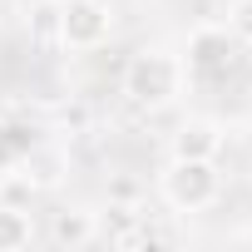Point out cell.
Returning a JSON list of instances; mask_svg holds the SVG:
<instances>
[{
    "instance_id": "7c38bea8",
    "label": "cell",
    "mask_w": 252,
    "mask_h": 252,
    "mask_svg": "<svg viewBox=\"0 0 252 252\" xmlns=\"http://www.w3.org/2000/svg\"><path fill=\"white\" fill-rule=\"evenodd\" d=\"M50 5H64V0H50Z\"/></svg>"
},
{
    "instance_id": "7a4b0ae2",
    "label": "cell",
    "mask_w": 252,
    "mask_h": 252,
    "mask_svg": "<svg viewBox=\"0 0 252 252\" xmlns=\"http://www.w3.org/2000/svg\"><path fill=\"white\" fill-rule=\"evenodd\" d=\"M222 168L218 158H168L158 173V198L173 213H208L222 198Z\"/></svg>"
},
{
    "instance_id": "ba28073f",
    "label": "cell",
    "mask_w": 252,
    "mask_h": 252,
    "mask_svg": "<svg viewBox=\"0 0 252 252\" xmlns=\"http://www.w3.org/2000/svg\"><path fill=\"white\" fill-rule=\"evenodd\" d=\"M30 242H35V218H30V208L0 198V252H25Z\"/></svg>"
},
{
    "instance_id": "6da1fadb",
    "label": "cell",
    "mask_w": 252,
    "mask_h": 252,
    "mask_svg": "<svg viewBox=\"0 0 252 252\" xmlns=\"http://www.w3.org/2000/svg\"><path fill=\"white\" fill-rule=\"evenodd\" d=\"M124 99L144 114H158V109H173L183 94H188V69H183V55L173 45H144L129 55L124 64V79H119Z\"/></svg>"
},
{
    "instance_id": "5b68a950",
    "label": "cell",
    "mask_w": 252,
    "mask_h": 252,
    "mask_svg": "<svg viewBox=\"0 0 252 252\" xmlns=\"http://www.w3.org/2000/svg\"><path fill=\"white\" fill-rule=\"evenodd\" d=\"M50 247H60V252H79V247H94L99 237H104V222H99V208H89V203H64V208H55L50 213Z\"/></svg>"
},
{
    "instance_id": "30bf717a",
    "label": "cell",
    "mask_w": 252,
    "mask_h": 252,
    "mask_svg": "<svg viewBox=\"0 0 252 252\" xmlns=\"http://www.w3.org/2000/svg\"><path fill=\"white\" fill-rule=\"evenodd\" d=\"M227 35L237 45H252V0H227V15H222Z\"/></svg>"
},
{
    "instance_id": "3957f363",
    "label": "cell",
    "mask_w": 252,
    "mask_h": 252,
    "mask_svg": "<svg viewBox=\"0 0 252 252\" xmlns=\"http://www.w3.org/2000/svg\"><path fill=\"white\" fill-rule=\"evenodd\" d=\"M119 30V10L114 0H64L55 5V40L69 55H94L114 40Z\"/></svg>"
},
{
    "instance_id": "9c48e42d",
    "label": "cell",
    "mask_w": 252,
    "mask_h": 252,
    "mask_svg": "<svg viewBox=\"0 0 252 252\" xmlns=\"http://www.w3.org/2000/svg\"><path fill=\"white\" fill-rule=\"evenodd\" d=\"M144 198H149V188H144V178H139V173H109V183H104V203L144 208Z\"/></svg>"
},
{
    "instance_id": "277c9868",
    "label": "cell",
    "mask_w": 252,
    "mask_h": 252,
    "mask_svg": "<svg viewBox=\"0 0 252 252\" xmlns=\"http://www.w3.org/2000/svg\"><path fill=\"white\" fill-rule=\"evenodd\" d=\"M242 55V45L227 35V25H198L183 45V69H188V84H208V79H222L232 69V60Z\"/></svg>"
},
{
    "instance_id": "52a82bcc",
    "label": "cell",
    "mask_w": 252,
    "mask_h": 252,
    "mask_svg": "<svg viewBox=\"0 0 252 252\" xmlns=\"http://www.w3.org/2000/svg\"><path fill=\"white\" fill-rule=\"evenodd\" d=\"M20 173L30 178L35 193H50V188H60L64 173H69V149H64V144H40V149H30V154L20 158Z\"/></svg>"
},
{
    "instance_id": "8992f818",
    "label": "cell",
    "mask_w": 252,
    "mask_h": 252,
    "mask_svg": "<svg viewBox=\"0 0 252 252\" xmlns=\"http://www.w3.org/2000/svg\"><path fill=\"white\" fill-rule=\"evenodd\" d=\"M222 149H227V129L208 114L183 119L168 134V158H222Z\"/></svg>"
},
{
    "instance_id": "8fae6325",
    "label": "cell",
    "mask_w": 252,
    "mask_h": 252,
    "mask_svg": "<svg viewBox=\"0 0 252 252\" xmlns=\"http://www.w3.org/2000/svg\"><path fill=\"white\" fill-rule=\"evenodd\" d=\"M242 50H247V64H252V45H242Z\"/></svg>"
}]
</instances>
